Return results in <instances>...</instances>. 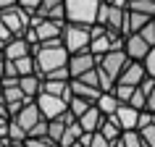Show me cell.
Here are the masks:
<instances>
[{
    "mask_svg": "<svg viewBox=\"0 0 155 147\" xmlns=\"http://www.w3.org/2000/svg\"><path fill=\"white\" fill-rule=\"evenodd\" d=\"M32 58H34V68L40 76H45L48 71L58 68V66H66L68 60V50L63 47L61 40H48V42H37L32 47Z\"/></svg>",
    "mask_w": 155,
    "mask_h": 147,
    "instance_id": "1",
    "label": "cell"
},
{
    "mask_svg": "<svg viewBox=\"0 0 155 147\" xmlns=\"http://www.w3.org/2000/svg\"><path fill=\"white\" fill-rule=\"evenodd\" d=\"M100 0H63V18L71 24H84L92 26L97 16Z\"/></svg>",
    "mask_w": 155,
    "mask_h": 147,
    "instance_id": "2",
    "label": "cell"
},
{
    "mask_svg": "<svg viewBox=\"0 0 155 147\" xmlns=\"http://www.w3.org/2000/svg\"><path fill=\"white\" fill-rule=\"evenodd\" d=\"M61 42H63V47L68 50V55H71V53H79V50H87L90 47V26L66 21L63 32H61Z\"/></svg>",
    "mask_w": 155,
    "mask_h": 147,
    "instance_id": "3",
    "label": "cell"
},
{
    "mask_svg": "<svg viewBox=\"0 0 155 147\" xmlns=\"http://www.w3.org/2000/svg\"><path fill=\"white\" fill-rule=\"evenodd\" d=\"M0 21L5 24V29H8L13 37H21V34L32 26V13H26L21 5H8V8L0 11Z\"/></svg>",
    "mask_w": 155,
    "mask_h": 147,
    "instance_id": "4",
    "label": "cell"
},
{
    "mask_svg": "<svg viewBox=\"0 0 155 147\" xmlns=\"http://www.w3.org/2000/svg\"><path fill=\"white\" fill-rule=\"evenodd\" d=\"M66 21H58V18H48V16H32V34L37 42H48V40H61V32H63ZM34 42V45H37Z\"/></svg>",
    "mask_w": 155,
    "mask_h": 147,
    "instance_id": "5",
    "label": "cell"
},
{
    "mask_svg": "<svg viewBox=\"0 0 155 147\" xmlns=\"http://www.w3.org/2000/svg\"><path fill=\"white\" fill-rule=\"evenodd\" d=\"M34 105H37V110H40V116L45 121L58 118V116H63L66 110H68V108H66V100L58 97V95H50V92H40V95L34 97Z\"/></svg>",
    "mask_w": 155,
    "mask_h": 147,
    "instance_id": "6",
    "label": "cell"
},
{
    "mask_svg": "<svg viewBox=\"0 0 155 147\" xmlns=\"http://www.w3.org/2000/svg\"><path fill=\"white\" fill-rule=\"evenodd\" d=\"M95 63H97V58L92 55L90 50H79V53H71V55H68L66 68H68V74H71V79H76V76H82V74L92 71Z\"/></svg>",
    "mask_w": 155,
    "mask_h": 147,
    "instance_id": "7",
    "label": "cell"
},
{
    "mask_svg": "<svg viewBox=\"0 0 155 147\" xmlns=\"http://www.w3.org/2000/svg\"><path fill=\"white\" fill-rule=\"evenodd\" d=\"M40 118H42V116H40V110H37V105H34V100H26L24 105L11 116V121L16 123L18 129H24V134H29V129H32Z\"/></svg>",
    "mask_w": 155,
    "mask_h": 147,
    "instance_id": "8",
    "label": "cell"
},
{
    "mask_svg": "<svg viewBox=\"0 0 155 147\" xmlns=\"http://www.w3.org/2000/svg\"><path fill=\"white\" fill-rule=\"evenodd\" d=\"M32 42H26V37H11L5 45H3V58L5 60H16V58L32 55Z\"/></svg>",
    "mask_w": 155,
    "mask_h": 147,
    "instance_id": "9",
    "label": "cell"
},
{
    "mask_svg": "<svg viewBox=\"0 0 155 147\" xmlns=\"http://www.w3.org/2000/svg\"><path fill=\"white\" fill-rule=\"evenodd\" d=\"M147 50H150V45H147V42L142 40L137 32L124 37V53H126V58H129V60H137V63H139V60L145 58Z\"/></svg>",
    "mask_w": 155,
    "mask_h": 147,
    "instance_id": "10",
    "label": "cell"
},
{
    "mask_svg": "<svg viewBox=\"0 0 155 147\" xmlns=\"http://www.w3.org/2000/svg\"><path fill=\"white\" fill-rule=\"evenodd\" d=\"M142 79H145V68H142V63H137V60H129V63L124 66V71L118 74L116 84H129V87H137Z\"/></svg>",
    "mask_w": 155,
    "mask_h": 147,
    "instance_id": "11",
    "label": "cell"
},
{
    "mask_svg": "<svg viewBox=\"0 0 155 147\" xmlns=\"http://www.w3.org/2000/svg\"><path fill=\"white\" fill-rule=\"evenodd\" d=\"M18 90L24 92L26 100H34L42 92V76L40 74H29V76H18Z\"/></svg>",
    "mask_w": 155,
    "mask_h": 147,
    "instance_id": "12",
    "label": "cell"
},
{
    "mask_svg": "<svg viewBox=\"0 0 155 147\" xmlns=\"http://www.w3.org/2000/svg\"><path fill=\"white\" fill-rule=\"evenodd\" d=\"M116 121H118V126H121L124 131L126 129H137V116H139V110L137 108H131L129 103H121L118 105V110H116Z\"/></svg>",
    "mask_w": 155,
    "mask_h": 147,
    "instance_id": "13",
    "label": "cell"
},
{
    "mask_svg": "<svg viewBox=\"0 0 155 147\" xmlns=\"http://www.w3.org/2000/svg\"><path fill=\"white\" fill-rule=\"evenodd\" d=\"M34 16H48V18L66 21L63 18V0H40V8H37Z\"/></svg>",
    "mask_w": 155,
    "mask_h": 147,
    "instance_id": "14",
    "label": "cell"
},
{
    "mask_svg": "<svg viewBox=\"0 0 155 147\" xmlns=\"http://www.w3.org/2000/svg\"><path fill=\"white\" fill-rule=\"evenodd\" d=\"M76 121H79V126H82V131H97L100 121H103V113H100L97 108H95V103H92V105L87 108Z\"/></svg>",
    "mask_w": 155,
    "mask_h": 147,
    "instance_id": "15",
    "label": "cell"
},
{
    "mask_svg": "<svg viewBox=\"0 0 155 147\" xmlns=\"http://www.w3.org/2000/svg\"><path fill=\"white\" fill-rule=\"evenodd\" d=\"M97 131L100 134H103V137L108 139V142H110V145H113L116 139L121 137V126H118V121H116V116H103V121H100V126H97Z\"/></svg>",
    "mask_w": 155,
    "mask_h": 147,
    "instance_id": "16",
    "label": "cell"
},
{
    "mask_svg": "<svg viewBox=\"0 0 155 147\" xmlns=\"http://www.w3.org/2000/svg\"><path fill=\"white\" fill-rule=\"evenodd\" d=\"M68 121H74V116L68 113V110H66L63 116H58V118H50V121H48V134H45V137L53 139V142L58 145V139H61V134H63V129H66V123H68Z\"/></svg>",
    "mask_w": 155,
    "mask_h": 147,
    "instance_id": "17",
    "label": "cell"
},
{
    "mask_svg": "<svg viewBox=\"0 0 155 147\" xmlns=\"http://www.w3.org/2000/svg\"><path fill=\"white\" fill-rule=\"evenodd\" d=\"M68 87H71V95L84 97V100H90V103H95V100H97V95H100L97 87H90V84L79 82V79H68Z\"/></svg>",
    "mask_w": 155,
    "mask_h": 147,
    "instance_id": "18",
    "label": "cell"
},
{
    "mask_svg": "<svg viewBox=\"0 0 155 147\" xmlns=\"http://www.w3.org/2000/svg\"><path fill=\"white\" fill-rule=\"evenodd\" d=\"M118 105H121V103L116 100V95H113V92H100V95H97V100H95V108H97V110H100L103 116H113L116 110H118Z\"/></svg>",
    "mask_w": 155,
    "mask_h": 147,
    "instance_id": "19",
    "label": "cell"
},
{
    "mask_svg": "<svg viewBox=\"0 0 155 147\" xmlns=\"http://www.w3.org/2000/svg\"><path fill=\"white\" fill-rule=\"evenodd\" d=\"M79 137H82V126H79V121H76V118H74V121L66 123L63 134H61V139H58V147H68L71 142H76Z\"/></svg>",
    "mask_w": 155,
    "mask_h": 147,
    "instance_id": "20",
    "label": "cell"
},
{
    "mask_svg": "<svg viewBox=\"0 0 155 147\" xmlns=\"http://www.w3.org/2000/svg\"><path fill=\"white\" fill-rule=\"evenodd\" d=\"M113 147H145V142H142V137H139L137 129H126V131H121V137L113 142Z\"/></svg>",
    "mask_w": 155,
    "mask_h": 147,
    "instance_id": "21",
    "label": "cell"
},
{
    "mask_svg": "<svg viewBox=\"0 0 155 147\" xmlns=\"http://www.w3.org/2000/svg\"><path fill=\"white\" fill-rule=\"evenodd\" d=\"M126 8H129V11H137V13L155 16V0H126Z\"/></svg>",
    "mask_w": 155,
    "mask_h": 147,
    "instance_id": "22",
    "label": "cell"
},
{
    "mask_svg": "<svg viewBox=\"0 0 155 147\" xmlns=\"http://www.w3.org/2000/svg\"><path fill=\"white\" fill-rule=\"evenodd\" d=\"M13 66H16V74H18V76H29V74H37V68H34V58H32V55L16 58V60H13Z\"/></svg>",
    "mask_w": 155,
    "mask_h": 147,
    "instance_id": "23",
    "label": "cell"
},
{
    "mask_svg": "<svg viewBox=\"0 0 155 147\" xmlns=\"http://www.w3.org/2000/svg\"><path fill=\"white\" fill-rule=\"evenodd\" d=\"M90 105H92L90 100H84V97H76V95H71V100H68V105H66V108H68V113H71L74 118H79V116H82V113H84V110H87Z\"/></svg>",
    "mask_w": 155,
    "mask_h": 147,
    "instance_id": "24",
    "label": "cell"
},
{
    "mask_svg": "<svg viewBox=\"0 0 155 147\" xmlns=\"http://www.w3.org/2000/svg\"><path fill=\"white\" fill-rule=\"evenodd\" d=\"M139 63H142V68H145V76H153L155 79V45L145 53V58H142Z\"/></svg>",
    "mask_w": 155,
    "mask_h": 147,
    "instance_id": "25",
    "label": "cell"
},
{
    "mask_svg": "<svg viewBox=\"0 0 155 147\" xmlns=\"http://www.w3.org/2000/svg\"><path fill=\"white\" fill-rule=\"evenodd\" d=\"M137 34L147 42V45H150V47H153V45H155V18H150V21H147V24L142 26V29H139Z\"/></svg>",
    "mask_w": 155,
    "mask_h": 147,
    "instance_id": "26",
    "label": "cell"
},
{
    "mask_svg": "<svg viewBox=\"0 0 155 147\" xmlns=\"http://www.w3.org/2000/svg\"><path fill=\"white\" fill-rule=\"evenodd\" d=\"M42 79H55V82H68L71 79V74H68V68L66 66H58V68H53V71H48Z\"/></svg>",
    "mask_w": 155,
    "mask_h": 147,
    "instance_id": "27",
    "label": "cell"
},
{
    "mask_svg": "<svg viewBox=\"0 0 155 147\" xmlns=\"http://www.w3.org/2000/svg\"><path fill=\"white\" fill-rule=\"evenodd\" d=\"M139 131V137H142V142H145V147H155V123H150V126H142Z\"/></svg>",
    "mask_w": 155,
    "mask_h": 147,
    "instance_id": "28",
    "label": "cell"
},
{
    "mask_svg": "<svg viewBox=\"0 0 155 147\" xmlns=\"http://www.w3.org/2000/svg\"><path fill=\"white\" fill-rule=\"evenodd\" d=\"M24 147H58V145L53 139H48V137H26Z\"/></svg>",
    "mask_w": 155,
    "mask_h": 147,
    "instance_id": "29",
    "label": "cell"
},
{
    "mask_svg": "<svg viewBox=\"0 0 155 147\" xmlns=\"http://www.w3.org/2000/svg\"><path fill=\"white\" fill-rule=\"evenodd\" d=\"M129 105L137 108V110H145V92L139 90V87H134V92H131V97H129Z\"/></svg>",
    "mask_w": 155,
    "mask_h": 147,
    "instance_id": "30",
    "label": "cell"
},
{
    "mask_svg": "<svg viewBox=\"0 0 155 147\" xmlns=\"http://www.w3.org/2000/svg\"><path fill=\"white\" fill-rule=\"evenodd\" d=\"M87 147H110V142H108L100 131H90V139H87Z\"/></svg>",
    "mask_w": 155,
    "mask_h": 147,
    "instance_id": "31",
    "label": "cell"
},
{
    "mask_svg": "<svg viewBox=\"0 0 155 147\" xmlns=\"http://www.w3.org/2000/svg\"><path fill=\"white\" fill-rule=\"evenodd\" d=\"M45 134H48V121H45V118H40V121L29 129V134H26V137H45Z\"/></svg>",
    "mask_w": 155,
    "mask_h": 147,
    "instance_id": "32",
    "label": "cell"
},
{
    "mask_svg": "<svg viewBox=\"0 0 155 147\" xmlns=\"http://www.w3.org/2000/svg\"><path fill=\"white\" fill-rule=\"evenodd\" d=\"M76 79H79V82H84V84H90V87H97V90H100L97 71H95V68H92V71H87V74H82V76H76ZM100 92H103V90H100Z\"/></svg>",
    "mask_w": 155,
    "mask_h": 147,
    "instance_id": "33",
    "label": "cell"
},
{
    "mask_svg": "<svg viewBox=\"0 0 155 147\" xmlns=\"http://www.w3.org/2000/svg\"><path fill=\"white\" fill-rule=\"evenodd\" d=\"M16 5H21L26 13H32V16H34V13H37V8H40V0H18Z\"/></svg>",
    "mask_w": 155,
    "mask_h": 147,
    "instance_id": "34",
    "label": "cell"
},
{
    "mask_svg": "<svg viewBox=\"0 0 155 147\" xmlns=\"http://www.w3.org/2000/svg\"><path fill=\"white\" fill-rule=\"evenodd\" d=\"M150 123H153V113H150V110H139V116H137V129L150 126Z\"/></svg>",
    "mask_w": 155,
    "mask_h": 147,
    "instance_id": "35",
    "label": "cell"
},
{
    "mask_svg": "<svg viewBox=\"0 0 155 147\" xmlns=\"http://www.w3.org/2000/svg\"><path fill=\"white\" fill-rule=\"evenodd\" d=\"M145 110L155 113V84H153V90H150V95L145 97Z\"/></svg>",
    "mask_w": 155,
    "mask_h": 147,
    "instance_id": "36",
    "label": "cell"
},
{
    "mask_svg": "<svg viewBox=\"0 0 155 147\" xmlns=\"http://www.w3.org/2000/svg\"><path fill=\"white\" fill-rule=\"evenodd\" d=\"M11 37H13V34H11L8 29H5V24H3V21H0V42H3V45H5V42H8Z\"/></svg>",
    "mask_w": 155,
    "mask_h": 147,
    "instance_id": "37",
    "label": "cell"
},
{
    "mask_svg": "<svg viewBox=\"0 0 155 147\" xmlns=\"http://www.w3.org/2000/svg\"><path fill=\"white\" fill-rule=\"evenodd\" d=\"M0 147H8V139L5 137H0Z\"/></svg>",
    "mask_w": 155,
    "mask_h": 147,
    "instance_id": "38",
    "label": "cell"
},
{
    "mask_svg": "<svg viewBox=\"0 0 155 147\" xmlns=\"http://www.w3.org/2000/svg\"><path fill=\"white\" fill-rule=\"evenodd\" d=\"M103 3H113V0H103Z\"/></svg>",
    "mask_w": 155,
    "mask_h": 147,
    "instance_id": "39",
    "label": "cell"
},
{
    "mask_svg": "<svg viewBox=\"0 0 155 147\" xmlns=\"http://www.w3.org/2000/svg\"><path fill=\"white\" fill-rule=\"evenodd\" d=\"M0 60H3V50H0Z\"/></svg>",
    "mask_w": 155,
    "mask_h": 147,
    "instance_id": "40",
    "label": "cell"
},
{
    "mask_svg": "<svg viewBox=\"0 0 155 147\" xmlns=\"http://www.w3.org/2000/svg\"><path fill=\"white\" fill-rule=\"evenodd\" d=\"M0 95H3V84H0Z\"/></svg>",
    "mask_w": 155,
    "mask_h": 147,
    "instance_id": "41",
    "label": "cell"
},
{
    "mask_svg": "<svg viewBox=\"0 0 155 147\" xmlns=\"http://www.w3.org/2000/svg\"><path fill=\"white\" fill-rule=\"evenodd\" d=\"M153 123H155V113H153Z\"/></svg>",
    "mask_w": 155,
    "mask_h": 147,
    "instance_id": "42",
    "label": "cell"
},
{
    "mask_svg": "<svg viewBox=\"0 0 155 147\" xmlns=\"http://www.w3.org/2000/svg\"><path fill=\"white\" fill-rule=\"evenodd\" d=\"M110 147H113V145H110Z\"/></svg>",
    "mask_w": 155,
    "mask_h": 147,
    "instance_id": "43",
    "label": "cell"
}]
</instances>
